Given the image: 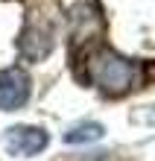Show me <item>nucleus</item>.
<instances>
[{"label":"nucleus","instance_id":"obj_5","mask_svg":"<svg viewBox=\"0 0 155 161\" xmlns=\"http://www.w3.org/2000/svg\"><path fill=\"white\" fill-rule=\"evenodd\" d=\"M105 135V129L100 126V123H76V126H70L64 132V144H91V141H100Z\"/></svg>","mask_w":155,"mask_h":161},{"label":"nucleus","instance_id":"obj_3","mask_svg":"<svg viewBox=\"0 0 155 161\" xmlns=\"http://www.w3.org/2000/svg\"><path fill=\"white\" fill-rule=\"evenodd\" d=\"M47 141H50V135H47L44 129L38 126H12L6 132L3 144L12 155H21V158H30V155H38L41 149L47 147Z\"/></svg>","mask_w":155,"mask_h":161},{"label":"nucleus","instance_id":"obj_2","mask_svg":"<svg viewBox=\"0 0 155 161\" xmlns=\"http://www.w3.org/2000/svg\"><path fill=\"white\" fill-rule=\"evenodd\" d=\"M32 94L30 73L21 68H6L0 70V111H18L26 106Z\"/></svg>","mask_w":155,"mask_h":161},{"label":"nucleus","instance_id":"obj_1","mask_svg":"<svg viewBox=\"0 0 155 161\" xmlns=\"http://www.w3.org/2000/svg\"><path fill=\"white\" fill-rule=\"evenodd\" d=\"M85 68H88L91 85H97L105 97H126L141 82L138 62L120 56L111 47H94L85 59Z\"/></svg>","mask_w":155,"mask_h":161},{"label":"nucleus","instance_id":"obj_4","mask_svg":"<svg viewBox=\"0 0 155 161\" xmlns=\"http://www.w3.org/2000/svg\"><path fill=\"white\" fill-rule=\"evenodd\" d=\"M53 50V32L47 24H38V21H30L26 24V30L21 35V53L26 59H44L47 53Z\"/></svg>","mask_w":155,"mask_h":161}]
</instances>
